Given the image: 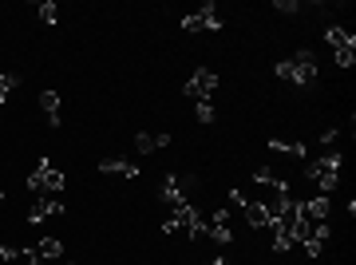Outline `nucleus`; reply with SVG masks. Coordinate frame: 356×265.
Listing matches in <instances>:
<instances>
[{
  "label": "nucleus",
  "mask_w": 356,
  "mask_h": 265,
  "mask_svg": "<svg viewBox=\"0 0 356 265\" xmlns=\"http://www.w3.org/2000/svg\"><path fill=\"white\" fill-rule=\"evenodd\" d=\"M273 72L293 88H317V56H313V48H301L293 51L289 60H277Z\"/></svg>",
  "instance_id": "obj_1"
},
{
  "label": "nucleus",
  "mask_w": 356,
  "mask_h": 265,
  "mask_svg": "<svg viewBox=\"0 0 356 265\" xmlns=\"http://www.w3.org/2000/svg\"><path fill=\"white\" fill-rule=\"evenodd\" d=\"M341 166H344V154L329 151V154H321V159H309L305 178L309 182H317L321 194H329V190H337V182H341Z\"/></svg>",
  "instance_id": "obj_2"
},
{
  "label": "nucleus",
  "mask_w": 356,
  "mask_h": 265,
  "mask_svg": "<svg viewBox=\"0 0 356 265\" xmlns=\"http://www.w3.org/2000/svg\"><path fill=\"white\" fill-rule=\"evenodd\" d=\"M28 190L40 194V198H56V194H64V170H56L51 159L44 154V159L36 163V170L28 175Z\"/></svg>",
  "instance_id": "obj_3"
},
{
  "label": "nucleus",
  "mask_w": 356,
  "mask_h": 265,
  "mask_svg": "<svg viewBox=\"0 0 356 265\" xmlns=\"http://www.w3.org/2000/svg\"><path fill=\"white\" fill-rule=\"evenodd\" d=\"M182 91H186V99H194V103H210V95L218 91V76L210 67H198V72L182 83Z\"/></svg>",
  "instance_id": "obj_4"
},
{
  "label": "nucleus",
  "mask_w": 356,
  "mask_h": 265,
  "mask_svg": "<svg viewBox=\"0 0 356 265\" xmlns=\"http://www.w3.org/2000/svg\"><path fill=\"white\" fill-rule=\"evenodd\" d=\"M218 28H222V16H218L214 0H206L198 13L182 16V32H218Z\"/></svg>",
  "instance_id": "obj_5"
},
{
  "label": "nucleus",
  "mask_w": 356,
  "mask_h": 265,
  "mask_svg": "<svg viewBox=\"0 0 356 265\" xmlns=\"http://www.w3.org/2000/svg\"><path fill=\"white\" fill-rule=\"evenodd\" d=\"M229 202H234L238 210H242V214H245V222H250L254 230L273 226V218L266 214V206H261V202H250V198H245V190H238V186H234V190H229Z\"/></svg>",
  "instance_id": "obj_6"
},
{
  "label": "nucleus",
  "mask_w": 356,
  "mask_h": 265,
  "mask_svg": "<svg viewBox=\"0 0 356 265\" xmlns=\"http://www.w3.org/2000/svg\"><path fill=\"white\" fill-rule=\"evenodd\" d=\"M191 182L194 178H186V175H166L163 182H159V198H163L170 210L182 206V202H191V198H186V186H191Z\"/></svg>",
  "instance_id": "obj_7"
},
{
  "label": "nucleus",
  "mask_w": 356,
  "mask_h": 265,
  "mask_svg": "<svg viewBox=\"0 0 356 265\" xmlns=\"http://www.w3.org/2000/svg\"><path fill=\"white\" fill-rule=\"evenodd\" d=\"M301 222H329V194H317V198H309L301 202Z\"/></svg>",
  "instance_id": "obj_8"
},
{
  "label": "nucleus",
  "mask_w": 356,
  "mask_h": 265,
  "mask_svg": "<svg viewBox=\"0 0 356 265\" xmlns=\"http://www.w3.org/2000/svg\"><path fill=\"white\" fill-rule=\"evenodd\" d=\"M60 214H64V202H56V198H40V202H32V214H28V222H32V226H40V222L60 218Z\"/></svg>",
  "instance_id": "obj_9"
},
{
  "label": "nucleus",
  "mask_w": 356,
  "mask_h": 265,
  "mask_svg": "<svg viewBox=\"0 0 356 265\" xmlns=\"http://www.w3.org/2000/svg\"><path fill=\"white\" fill-rule=\"evenodd\" d=\"M40 107H44V119L48 127H64V115H60V91H40Z\"/></svg>",
  "instance_id": "obj_10"
},
{
  "label": "nucleus",
  "mask_w": 356,
  "mask_h": 265,
  "mask_svg": "<svg viewBox=\"0 0 356 265\" xmlns=\"http://www.w3.org/2000/svg\"><path fill=\"white\" fill-rule=\"evenodd\" d=\"M95 170H103V175H123V178H139V166L127 163V159H99V166Z\"/></svg>",
  "instance_id": "obj_11"
},
{
  "label": "nucleus",
  "mask_w": 356,
  "mask_h": 265,
  "mask_svg": "<svg viewBox=\"0 0 356 265\" xmlns=\"http://www.w3.org/2000/svg\"><path fill=\"white\" fill-rule=\"evenodd\" d=\"M166 135H151V131H139V135H135V151L139 154H154V151H163L166 147Z\"/></svg>",
  "instance_id": "obj_12"
},
{
  "label": "nucleus",
  "mask_w": 356,
  "mask_h": 265,
  "mask_svg": "<svg viewBox=\"0 0 356 265\" xmlns=\"http://www.w3.org/2000/svg\"><path fill=\"white\" fill-rule=\"evenodd\" d=\"M325 44H332V51L337 48H356V36L353 32H344L341 24H329L325 28Z\"/></svg>",
  "instance_id": "obj_13"
},
{
  "label": "nucleus",
  "mask_w": 356,
  "mask_h": 265,
  "mask_svg": "<svg viewBox=\"0 0 356 265\" xmlns=\"http://www.w3.org/2000/svg\"><path fill=\"white\" fill-rule=\"evenodd\" d=\"M36 257L40 262H56V257H64V241L60 238H40L36 241Z\"/></svg>",
  "instance_id": "obj_14"
},
{
  "label": "nucleus",
  "mask_w": 356,
  "mask_h": 265,
  "mask_svg": "<svg viewBox=\"0 0 356 265\" xmlns=\"http://www.w3.org/2000/svg\"><path fill=\"white\" fill-rule=\"evenodd\" d=\"M269 151H277V154H293V159H305V163H309V147H305V143H285V139H269Z\"/></svg>",
  "instance_id": "obj_15"
},
{
  "label": "nucleus",
  "mask_w": 356,
  "mask_h": 265,
  "mask_svg": "<svg viewBox=\"0 0 356 265\" xmlns=\"http://www.w3.org/2000/svg\"><path fill=\"white\" fill-rule=\"evenodd\" d=\"M16 88H20V76H16V72H0V107L13 99Z\"/></svg>",
  "instance_id": "obj_16"
},
{
  "label": "nucleus",
  "mask_w": 356,
  "mask_h": 265,
  "mask_svg": "<svg viewBox=\"0 0 356 265\" xmlns=\"http://www.w3.org/2000/svg\"><path fill=\"white\" fill-rule=\"evenodd\" d=\"M36 13H40V20H44V24H56V20H60V8H56V0H40Z\"/></svg>",
  "instance_id": "obj_17"
},
{
  "label": "nucleus",
  "mask_w": 356,
  "mask_h": 265,
  "mask_svg": "<svg viewBox=\"0 0 356 265\" xmlns=\"http://www.w3.org/2000/svg\"><path fill=\"white\" fill-rule=\"evenodd\" d=\"M332 56H337V67H344V72L356 63V48H337Z\"/></svg>",
  "instance_id": "obj_18"
},
{
  "label": "nucleus",
  "mask_w": 356,
  "mask_h": 265,
  "mask_svg": "<svg viewBox=\"0 0 356 265\" xmlns=\"http://www.w3.org/2000/svg\"><path fill=\"white\" fill-rule=\"evenodd\" d=\"M293 246H297V241H293L289 234H273V250H277V253H289Z\"/></svg>",
  "instance_id": "obj_19"
},
{
  "label": "nucleus",
  "mask_w": 356,
  "mask_h": 265,
  "mask_svg": "<svg viewBox=\"0 0 356 265\" xmlns=\"http://www.w3.org/2000/svg\"><path fill=\"white\" fill-rule=\"evenodd\" d=\"M194 115H198V123H214V103H198Z\"/></svg>",
  "instance_id": "obj_20"
},
{
  "label": "nucleus",
  "mask_w": 356,
  "mask_h": 265,
  "mask_svg": "<svg viewBox=\"0 0 356 265\" xmlns=\"http://www.w3.org/2000/svg\"><path fill=\"white\" fill-rule=\"evenodd\" d=\"M273 8H277V13H285V16H293V13H297V8H301V4H297V0H277Z\"/></svg>",
  "instance_id": "obj_21"
},
{
  "label": "nucleus",
  "mask_w": 356,
  "mask_h": 265,
  "mask_svg": "<svg viewBox=\"0 0 356 265\" xmlns=\"http://www.w3.org/2000/svg\"><path fill=\"white\" fill-rule=\"evenodd\" d=\"M337 139H341V131H337V127H329V131H325V135H321V147H332V143H337Z\"/></svg>",
  "instance_id": "obj_22"
},
{
  "label": "nucleus",
  "mask_w": 356,
  "mask_h": 265,
  "mask_svg": "<svg viewBox=\"0 0 356 265\" xmlns=\"http://www.w3.org/2000/svg\"><path fill=\"white\" fill-rule=\"evenodd\" d=\"M301 246H305V250H309V257H321V250H325L321 241H301Z\"/></svg>",
  "instance_id": "obj_23"
},
{
  "label": "nucleus",
  "mask_w": 356,
  "mask_h": 265,
  "mask_svg": "<svg viewBox=\"0 0 356 265\" xmlns=\"http://www.w3.org/2000/svg\"><path fill=\"white\" fill-rule=\"evenodd\" d=\"M206 265H226V262H222V257H218V262H206Z\"/></svg>",
  "instance_id": "obj_24"
},
{
  "label": "nucleus",
  "mask_w": 356,
  "mask_h": 265,
  "mask_svg": "<svg viewBox=\"0 0 356 265\" xmlns=\"http://www.w3.org/2000/svg\"><path fill=\"white\" fill-rule=\"evenodd\" d=\"M67 265H72V262H67Z\"/></svg>",
  "instance_id": "obj_25"
}]
</instances>
